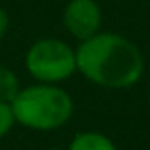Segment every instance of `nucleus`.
I'll return each mask as SVG.
<instances>
[{"instance_id":"obj_1","label":"nucleus","mask_w":150,"mask_h":150,"mask_svg":"<svg viewBox=\"0 0 150 150\" xmlns=\"http://www.w3.org/2000/svg\"><path fill=\"white\" fill-rule=\"evenodd\" d=\"M76 72L106 89H127L143 78L144 57L139 46L118 33H97L80 42Z\"/></svg>"},{"instance_id":"obj_2","label":"nucleus","mask_w":150,"mask_h":150,"mask_svg":"<svg viewBox=\"0 0 150 150\" xmlns=\"http://www.w3.org/2000/svg\"><path fill=\"white\" fill-rule=\"evenodd\" d=\"M11 112L15 124L33 131H53L70 120L74 101L59 84H36L21 88L13 97Z\"/></svg>"},{"instance_id":"obj_3","label":"nucleus","mask_w":150,"mask_h":150,"mask_svg":"<svg viewBox=\"0 0 150 150\" xmlns=\"http://www.w3.org/2000/svg\"><path fill=\"white\" fill-rule=\"evenodd\" d=\"M25 69L40 84H61L76 72V50L59 38H40L25 53Z\"/></svg>"},{"instance_id":"obj_4","label":"nucleus","mask_w":150,"mask_h":150,"mask_svg":"<svg viewBox=\"0 0 150 150\" xmlns=\"http://www.w3.org/2000/svg\"><path fill=\"white\" fill-rule=\"evenodd\" d=\"M63 25L78 42L101 33L103 11L95 0H69L63 10Z\"/></svg>"},{"instance_id":"obj_5","label":"nucleus","mask_w":150,"mask_h":150,"mask_svg":"<svg viewBox=\"0 0 150 150\" xmlns=\"http://www.w3.org/2000/svg\"><path fill=\"white\" fill-rule=\"evenodd\" d=\"M67 150H118L114 141L101 131H80L72 137Z\"/></svg>"},{"instance_id":"obj_6","label":"nucleus","mask_w":150,"mask_h":150,"mask_svg":"<svg viewBox=\"0 0 150 150\" xmlns=\"http://www.w3.org/2000/svg\"><path fill=\"white\" fill-rule=\"evenodd\" d=\"M19 89H21V84H19L17 74L10 67L0 63V101L11 103Z\"/></svg>"},{"instance_id":"obj_7","label":"nucleus","mask_w":150,"mask_h":150,"mask_svg":"<svg viewBox=\"0 0 150 150\" xmlns=\"http://www.w3.org/2000/svg\"><path fill=\"white\" fill-rule=\"evenodd\" d=\"M13 124H15V118H13V112H11V105L0 101V139L11 131Z\"/></svg>"},{"instance_id":"obj_8","label":"nucleus","mask_w":150,"mask_h":150,"mask_svg":"<svg viewBox=\"0 0 150 150\" xmlns=\"http://www.w3.org/2000/svg\"><path fill=\"white\" fill-rule=\"evenodd\" d=\"M8 29H10V15H8V11L0 6V40L6 36Z\"/></svg>"},{"instance_id":"obj_9","label":"nucleus","mask_w":150,"mask_h":150,"mask_svg":"<svg viewBox=\"0 0 150 150\" xmlns=\"http://www.w3.org/2000/svg\"><path fill=\"white\" fill-rule=\"evenodd\" d=\"M48 150H67V148H59V146H51V148H48Z\"/></svg>"},{"instance_id":"obj_10","label":"nucleus","mask_w":150,"mask_h":150,"mask_svg":"<svg viewBox=\"0 0 150 150\" xmlns=\"http://www.w3.org/2000/svg\"><path fill=\"white\" fill-rule=\"evenodd\" d=\"M148 106H150V95H148Z\"/></svg>"}]
</instances>
